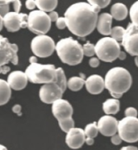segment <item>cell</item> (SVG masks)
<instances>
[{
	"label": "cell",
	"instance_id": "32",
	"mask_svg": "<svg viewBox=\"0 0 138 150\" xmlns=\"http://www.w3.org/2000/svg\"><path fill=\"white\" fill-rule=\"evenodd\" d=\"M111 141H112V143L113 144H115V145H119V144H120L122 142V139L120 138V137L119 136V134H115V135H113L112 137H111Z\"/></svg>",
	"mask_w": 138,
	"mask_h": 150
},
{
	"label": "cell",
	"instance_id": "38",
	"mask_svg": "<svg viewBox=\"0 0 138 150\" xmlns=\"http://www.w3.org/2000/svg\"><path fill=\"white\" fill-rule=\"evenodd\" d=\"M85 143L87 145H92V144H94V143H95V140H94V139H93V138L86 137Z\"/></svg>",
	"mask_w": 138,
	"mask_h": 150
},
{
	"label": "cell",
	"instance_id": "24",
	"mask_svg": "<svg viewBox=\"0 0 138 150\" xmlns=\"http://www.w3.org/2000/svg\"><path fill=\"white\" fill-rule=\"evenodd\" d=\"M85 85V79L82 77H72L67 80V87L72 91H79Z\"/></svg>",
	"mask_w": 138,
	"mask_h": 150
},
{
	"label": "cell",
	"instance_id": "39",
	"mask_svg": "<svg viewBox=\"0 0 138 150\" xmlns=\"http://www.w3.org/2000/svg\"><path fill=\"white\" fill-rule=\"evenodd\" d=\"M126 57H127V55H126V52H123V51H120V54H119L118 58L120 59V60H121V61H124V60L126 59Z\"/></svg>",
	"mask_w": 138,
	"mask_h": 150
},
{
	"label": "cell",
	"instance_id": "3",
	"mask_svg": "<svg viewBox=\"0 0 138 150\" xmlns=\"http://www.w3.org/2000/svg\"><path fill=\"white\" fill-rule=\"evenodd\" d=\"M55 51L60 60L69 65H79L84 57L82 46L72 37L60 40L56 44Z\"/></svg>",
	"mask_w": 138,
	"mask_h": 150
},
{
	"label": "cell",
	"instance_id": "10",
	"mask_svg": "<svg viewBox=\"0 0 138 150\" xmlns=\"http://www.w3.org/2000/svg\"><path fill=\"white\" fill-rule=\"evenodd\" d=\"M117 132L122 140L128 143L138 141V118L125 117L118 121Z\"/></svg>",
	"mask_w": 138,
	"mask_h": 150
},
{
	"label": "cell",
	"instance_id": "20",
	"mask_svg": "<svg viewBox=\"0 0 138 150\" xmlns=\"http://www.w3.org/2000/svg\"><path fill=\"white\" fill-rule=\"evenodd\" d=\"M120 103L117 98H108L103 103V110L106 115H115L120 111Z\"/></svg>",
	"mask_w": 138,
	"mask_h": 150
},
{
	"label": "cell",
	"instance_id": "21",
	"mask_svg": "<svg viewBox=\"0 0 138 150\" xmlns=\"http://www.w3.org/2000/svg\"><path fill=\"white\" fill-rule=\"evenodd\" d=\"M13 4L14 11L20 12L21 9L20 0H0V15L4 17L10 11V4Z\"/></svg>",
	"mask_w": 138,
	"mask_h": 150
},
{
	"label": "cell",
	"instance_id": "42",
	"mask_svg": "<svg viewBox=\"0 0 138 150\" xmlns=\"http://www.w3.org/2000/svg\"><path fill=\"white\" fill-rule=\"evenodd\" d=\"M3 28H4V17L0 15V32L2 31Z\"/></svg>",
	"mask_w": 138,
	"mask_h": 150
},
{
	"label": "cell",
	"instance_id": "9",
	"mask_svg": "<svg viewBox=\"0 0 138 150\" xmlns=\"http://www.w3.org/2000/svg\"><path fill=\"white\" fill-rule=\"evenodd\" d=\"M56 44L52 37L47 35H37L31 41V49L37 57H48L55 51Z\"/></svg>",
	"mask_w": 138,
	"mask_h": 150
},
{
	"label": "cell",
	"instance_id": "33",
	"mask_svg": "<svg viewBox=\"0 0 138 150\" xmlns=\"http://www.w3.org/2000/svg\"><path fill=\"white\" fill-rule=\"evenodd\" d=\"M89 65L92 68H96L99 65V59L98 57H92L90 59L89 61Z\"/></svg>",
	"mask_w": 138,
	"mask_h": 150
},
{
	"label": "cell",
	"instance_id": "26",
	"mask_svg": "<svg viewBox=\"0 0 138 150\" xmlns=\"http://www.w3.org/2000/svg\"><path fill=\"white\" fill-rule=\"evenodd\" d=\"M125 29L121 26H115L113 28H112V32H111V37L116 40L117 42L122 41L123 36L125 34Z\"/></svg>",
	"mask_w": 138,
	"mask_h": 150
},
{
	"label": "cell",
	"instance_id": "35",
	"mask_svg": "<svg viewBox=\"0 0 138 150\" xmlns=\"http://www.w3.org/2000/svg\"><path fill=\"white\" fill-rule=\"evenodd\" d=\"M49 16H50V19L51 20V22H56L57 19L59 18V16H58V13L55 11H53L50 12V14H48Z\"/></svg>",
	"mask_w": 138,
	"mask_h": 150
},
{
	"label": "cell",
	"instance_id": "13",
	"mask_svg": "<svg viewBox=\"0 0 138 150\" xmlns=\"http://www.w3.org/2000/svg\"><path fill=\"white\" fill-rule=\"evenodd\" d=\"M4 26L10 33H16L21 28H28V15L9 11L4 16Z\"/></svg>",
	"mask_w": 138,
	"mask_h": 150
},
{
	"label": "cell",
	"instance_id": "1",
	"mask_svg": "<svg viewBox=\"0 0 138 150\" xmlns=\"http://www.w3.org/2000/svg\"><path fill=\"white\" fill-rule=\"evenodd\" d=\"M100 8L80 2L69 6L65 12L66 28L79 37L88 36L96 29Z\"/></svg>",
	"mask_w": 138,
	"mask_h": 150
},
{
	"label": "cell",
	"instance_id": "6",
	"mask_svg": "<svg viewBox=\"0 0 138 150\" xmlns=\"http://www.w3.org/2000/svg\"><path fill=\"white\" fill-rule=\"evenodd\" d=\"M52 112L63 132L67 133L74 127V121L72 118L74 110L72 105L67 100L61 98L52 103Z\"/></svg>",
	"mask_w": 138,
	"mask_h": 150
},
{
	"label": "cell",
	"instance_id": "30",
	"mask_svg": "<svg viewBox=\"0 0 138 150\" xmlns=\"http://www.w3.org/2000/svg\"><path fill=\"white\" fill-rule=\"evenodd\" d=\"M137 110L136 108L130 107L125 111V117H137Z\"/></svg>",
	"mask_w": 138,
	"mask_h": 150
},
{
	"label": "cell",
	"instance_id": "29",
	"mask_svg": "<svg viewBox=\"0 0 138 150\" xmlns=\"http://www.w3.org/2000/svg\"><path fill=\"white\" fill-rule=\"evenodd\" d=\"M87 2L91 6H96L102 9L108 6L111 3V0H87Z\"/></svg>",
	"mask_w": 138,
	"mask_h": 150
},
{
	"label": "cell",
	"instance_id": "28",
	"mask_svg": "<svg viewBox=\"0 0 138 150\" xmlns=\"http://www.w3.org/2000/svg\"><path fill=\"white\" fill-rule=\"evenodd\" d=\"M82 51H83V55L86 57H94V55H96L95 45L90 42L86 43L85 45L82 46Z\"/></svg>",
	"mask_w": 138,
	"mask_h": 150
},
{
	"label": "cell",
	"instance_id": "5",
	"mask_svg": "<svg viewBox=\"0 0 138 150\" xmlns=\"http://www.w3.org/2000/svg\"><path fill=\"white\" fill-rule=\"evenodd\" d=\"M28 81L35 84H46L55 81L57 68L55 65H41L39 63L30 64L25 70Z\"/></svg>",
	"mask_w": 138,
	"mask_h": 150
},
{
	"label": "cell",
	"instance_id": "27",
	"mask_svg": "<svg viewBox=\"0 0 138 150\" xmlns=\"http://www.w3.org/2000/svg\"><path fill=\"white\" fill-rule=\"evenodd\" d=\"M129 16L131 19L132 23L138 25V1L135 2L130 7Z\"/></svg>",
	"mask_w": 138,
	"mask_h": 150
},
{
	"label": "cell",
	"instance_id": "15",
	"mask_svg": "<svg viewBox=\"0 0 138 150\" xmlns=\"http://www.w3.org/2000/svg\"><path fill=\"white\" fill-rule=\"evenodd\" d=\"M86 135L84 130L79 127H73L66 133V143L70 149H78L84 144Z\"/></svg>",
	"mask_w": 138,
	"mask_h": 150
},
{
	"label": "cell",
	"instance_id": "4",
	"mask_svg": "<svg viewBox=\"0 0 138 150\" xmlns=\"http://www.w3.org/2000/svg\"><path fill=\"white\" fill-rule=\"evenodd\" d=\"M67 88V79L62 68L57 69V79L50 83L43 84L39 91L40 100L46 104H52L62 98Z\"/></svg>",
	"mask_w": 138,
	"mask_h": 150
},
{
	"label": "cell",
	"instance_id": "25",
	"mask_svg": "<svg viewBox=\"0 0 138 150\" xmlns=\"http://www.w3.org/2000/svg\"><path fill=\"white\" fill-rule=\"evenodd\" d=\"M86 137H90V138H95L97 137L99 133V129L97 127V123H91V124H87L84 129Z\"/></svg>",
	"mask_w": 138,
	"mask_h": 150
},
{
	"label": "cell",
	"instance_id": "22",
	"mask_svg": "<svg viewBox=\"0 0 138 150\" xmlns=\"http://www.w3.org/2000/svg\"><path fill=\"white\" fill-rule=\"evenodd\" d=\"M11 96V89L7 81L0 79V106L7 103Z\"/></svg>",
	"mask_w": 138,
	"mask_h": 150
},
{
	"label": "cell",
	"instance_id": "12",
	"mask_svg": "<svg viewBox=\"0 0 138 150\" xmlns=\"http://www.w3.org/2000/svg\"><path fill=\"white\" fill-rule=\"evenodd\" d=\"M122 45L130 55L138 57V25L129 23L122 39Z\"/></svg>",
	"mask_w": 138,
	"mask_h": 150
},
{
	"label": "cell",
	"instance_id": "43",
	"mask_svg": "<svg viewBox=\"0 0 138 150\" xmlns=\"http://www.w3.org/2000/svg\"><path fill=\"white\" fill-rule=\"evenodd\" d=\"M0 150H8L7 149V147H5L3 144H0Z\"/></svg>",
	"mask_w": 138,
	"mask_h": 150
},
{
	"label": "cell",
	"instance_id": "11",
	"mask_svg": "<svg viewBox=\"0 0 138 150\" xmlns=\"http://www.w3.org/2000/svg\"><path fill=\"white\" fill-rule=\"evenodd\" d=\"M19 48L16 44H11L7 38L0 35V66L6 65L8 63L18 65Z\"/></svg>",
	"mask_w": 138,
	"mask_h": 150
},
{
	"label": "cell",
	"instance_id": "8",
	"mask_svg": "<svg viewBox=\"0 0 138 150\" xmlns=\"http://www.w3.org/2000/svg\"><path fill=\"white\" fill-rule=\"evenodd\" d=\"M49 15L40 10H33L28 15V28L36 35H46L51 28Z\"/></svg>",
	"mask_w": 138,
	"mask_h": 150
},
{
	"label": "cell",
	"instance_id": "19",
	"mask_svg": "<svg viewBox=\"0 0 138 150\" xmlns=\"http://www.w3.org/2000/svg\"><path fill=\"white\" fill-rule=\"evenodd\" d=\"M128 11L127 7L124 4L116 3L112 5L111 8V16L113 19L118 21H121L126 19L128 16Z\"/></svg>",
	"mask_w": 138,
	"mask_h": 150
},
{
	"label": "cell",
	"instance_id": "23",
	"mask_svg": "<svg viewBox=\"0 0 138 150\" xmlns=\"http://www.w3.org/2000/svg\"><path fill=\"white\" fill-rule=\"evenodd\" d=\"M36 7L45 12H51L56 9L58 0H35Z\"/></svg>",
	"mask_w": 138,
	"mask_h": 150
},
{
	"label": "cell",
	"instance_id": "16",
	"mask_svg": "<svg viewBox=\"0 0 138 150\" xmlns=\"http://www.w3.org/2000/svg\"><path fill=\"white\" fill-rule=\"evenodd\" d=\"M11 89L15 91H21L27 86L28 79L25 72L16 70L8 75L7 80Z\"/></svg>",
	"mask_w": 138,
	"mask_h": 150
},
{
	"label": "cell",
	"instance_id": "2",
	"mask_svg": "<svg viewBox=\"0 0 138 150\" xmlns=\"http://www.w3.org/2000/svg\"><path fill=\"white\" fill-rule=\"evenodd\" d=\"M104 83L112 97L119 99L130 89L132 78L125 68L114 67L106 74Z\"/></svg>",
	"mask_w": 138,
	"mask_h": 150
},
{
	"label": "cell",
	"instance_id": "36",
	"mask_svg": "<svg viewBox=\"0 0 138 150\" xmlns=\"http://www.w3.org/2000/svg\"><path fill=\"white\" fill-rule=\"evenodd\" d=\"M10 70L11 68L9 66H7V65L0 66V74H7Z\"/></svg>",
	"mask_w": 138,
	"mask_h": 150
},
{
	"label": "cell",
	"instance_id": "34",
	"mask_svg": "<svg viewBox=\"0 0 138 150\" xmlns=\"http://www.w3.org/2000/svg\"><path fill=\"white\" fill-rule=\"evenodd\" d=\"M25 6L28 10L33 11L36 7V2H35V0H26Z\"/></svg>",
	"mask_w": 138,
	"mask_h": 150
},
{
	"label": "cell",
	"instance_id": "44",
	"mask_svg": "<svg viewBox=\"0 0 138 150\" xmlns=\"http://www.w3.org/2000/svg\"><path fill=\"white\" fill-rule=\"evenodd\" d=\"M135 63H136V65H137V66L138 67V57H135Z\"/></svg>",
	"mask_w": 138,
	"mask_h": 150
},
{
	"label": "cell",
	"instance_id": "17",
	"mask_svg": "<svg viewBox=\"0 0 138 150\" xmlns=\"http://www.w3.org/2000/svg\"><path fill=\"white\" fill-rule=\"evenodd\" d=\"M86 91L91 95H99L105 88L104 79L100 75H91L85 80Z\"/></svg>",
	"mask_w": 138,
	"mask_h": 150
},
{
	"label": "cell",
	"instance_id": "37",
	"mask_svg": "<svg viewBox=\"0 0 138 150\" xmlns=\"http://www.w3.org/2000/svg\"><path fill=\"white\" fill-rule=\"evenodd\" d=\"M12 111L17 115H21V106L20 104H16L12 108Z\"/></svg>",
	"mask_w": 138,
	"mask_h": 150
},
{
	"label": "cell",
	"instance_id": "18",
	"mask_svg": "<svg viewBox=\"0 0 138 150\" xmlns=\"http://www.w3.org/2000/svg\"><path fill=\"white\" fill-rule=\"evenodd\" d=\"M112 16L111 14L102 13L99 15L97 20L96 28L100 34L103 36H110L112 32Z\"/></svg>",
	"mask_w": 138,
	"mask_h": 150
},
{
	"label": "cell",
	"instance_id": "14",
	"mask_svg": "<svg viewBox=\"0 0 138 150\" xmlns=\"http://www.w3.org/2000/svg\"><path fill=\"white\" fill-rule=\"evenodd\" d=\"M99 132L105 137H112L117 133L118 121L112 115H106L100 118L97 122Z\"/></svg>",
	"mask_w": 138,
	"mask_h": 150
},
{
	"label": "cell",
	"instance_id": "40",
	"mask_svg": "<svg viewBox=\"0 0 138 150\" xmlns=\"http://www.w3.org/2000/svg\"><path fill=\"white\" fill-rule=\"evenodd\" d=\"M120 150H138V149L137 147L135 146H125L121 148V149Z\"/></svg>",
	"mask_w": 138,
	"mask_h": 150
},
{
	"label": "cell",
	"instance_id": "7",
	"mask_svg": "<svg viewBox=\"0 0 138 150\" xmlns=\"http://www.w3.org/2000/svg\"><path fill=\"white\" fill-rule=\"evenodd\" d=\"M95 49L97 57L104 62H114L118 58L121 51L120 43L109 36L99 40L95 45Z\"/></svg>",
	"mask_w": 138,
	"mask_h": 150
},
{
	"label": "cell",
	"instance_id": "31",
	"mask_svg": "<svg viewBox=\"0 0 138 150\" xmlns=\"http://www.w3.org/2000/svg\"><path fill=\"white\" fill-rule=\"evenodd\" d=\"M55 23H56V26L58 29L62 30L66 28V22L65 17H59Z\"/></svg>",
	"mask_w": 138,
	"mask_h": 150
},
{
	"label": "cell",
	"instance_id": "41",
	"mask_svg": "<svg viewBox=\"0 0 138 150\" xmlns=\"http://www.w3.org/2000/svg\"><path fill=\"white\" fill-rule=\"evenodd\" d=\"M29 62H30V64L37 63V57H36V56H32V57H30Z\"/></svg>",
	"mask_w": 138,
	"mask_h": 150
}]
</instances>
